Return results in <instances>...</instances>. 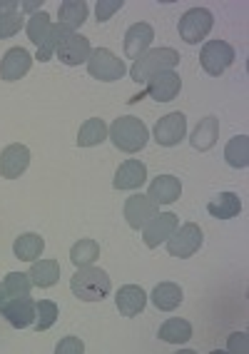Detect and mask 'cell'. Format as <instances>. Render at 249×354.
Segmentation results:
<instances>
[{"label":"cell","instance_id":"obj_1","mask_svg":"<svg viewBox=\"0 0 249 354\" xmlns=\"http://www.w3.org/2000/svg\"><path fill=\"white\" fill-rule=\"evenodd\" d=\"M70 290L83 302H103L110 292H112V282H110L105 270L88 265V267H77V272L70 279Z\"/></svg>","mask_w":249,"mask_h":354},{"label":"cell","instance_id":"obj_2","mask_svg":"<svg viewBox=\"0 0 249 354\" xmlns=\"http://www.w3.org/2000/svg\"><path fill=\"white\" fill-rule=\"evenodd\" d=\"M108 138L112 140V145L122 152H140L150 140V130L140 118H132V115H122L117 118L112 125L108 127Z\"/></svg>","mask_w":249,"mask_h":354},{"label":"cell","instance_id":"obj_3","mask_svg":"<svg viewBox=\"0 0 249 354\" xmlns=\"http://www.w3.org/2000/svg\"><path fill=\"white\" fill-rule=\"evenodd\" d=\"M179 63V53L172 50V48H155V50L142 53L137 60L130 68V77L135 82H147L157 73H165V70H175Z\"/></svg>","mask_w":249,"mask_h":354},{"label":"cell","instance_id":"obj_4","mask_svg":"<svg viewBox=\"0 0 249 354\" xmlns=\"http://www.w3.org/2000/svg\"><path fill=\"white\" fill-rule=\"evenodd\" d=\"M88 73L95 80L103 82H115L120 77H125L128 73V65L122 63V57H117L112 50L108 48H95L88 57Z\"/></svg>","mask_w":249,"mask_h":354},{"label":"cell","instance_id":"obj_5","mask_svg":"<svg viewBox=\"0 0 249 354\" xmlns=\"http://www.w3.org/2000/svg\"><path fill=\"white\" fill-rule=\"evenodd\" d=\"M235 48L224 40H207L202 45V53H199V63H202V70L207 75L219 77L224 70L235 63Z\"/></svg>","mask_w":249,"mask_h":354},{"label":"cell","instance_id":"obj_6","mask_svg":"<svg viewBox=\"0 0 249 354\" xmlns=\"http://www.w3.org/2000/svg\"><path fill=\"white\" fill-rule=\"evenodd\" d=\"M212 26H215V18H212L210 10H205V8H192V10H187L179 18V38L185 40L187 45H197L210 35Z\"/></svg>","mask_w":249,"mask_h":354},{"label":"cell","instance_id":"obj_7","mask_svg":"<svg viewBox=\"0 0 249 354\" xmlns=\"http://www.w3.org/2000/svg\"><path fill=\"white\" fill-rule=\"evenodd\" d=\"M202 230H199V225H195V222H187V225H182V227L175 230L170 237H167V252L172 254V257H179V259H187L192 257V254L197 252L199 247H202Z\"/></svg>","mask_w":249,"mask_h":354},{"label":"cell","instance_id":"obj_8","mask_svg":"<svg viewBox=\"0 0 249 354\" xmlns=\"http://www.w3.org/2000/svg\"><path fill=\"white\" fill-rule=\"evenodd\" d=\"M177 227H179V220L175 212H157V215L142 227V240H145V245L150 247V250H155V247H160L162 242H167V237Z\"/></svg>","mask_w":249,"mask_h":354},{"label":"cell","instance_id":"obj_9","mask_svg":"<svg viewBox=\"0 0 249 354\" xmlns=\"http://www.w3.org/2000/svg\"><path fill=\"white\" fill-rule=\"evenodd\" d=\"M187 135V118L182 113H170L155 125V140L162 147H175Z\"/></svg>","mask_w":249,"mask_h":354},{"label":"cell","instance_id":"obj_10","mask_svg":"<svg viewBox=\"0 0 249 354\" xmlns=\"http://www.w3.org/2000/svg\"><path fill=\"white\" fill-rule=\"evenodd\" d=\"M179 90H182V80L175 70H165V73H157L147 80V90L145 95H150L152 100L157 102H170L179 95Z\"/></svg>","mask_w":249,"mask_h":354},{"label":"cell","instance_id":"obj_11","mask_svg":"<svg viewBox=\"0 0 249 354\" xmlns=\"http://www.w3.org/2000/svg\"><path fill=\"white\" fill-rule=\"evenodd\" d=\"M90 53H92V48H90V40L85 38V35H80V32H70V35H68V38L58 45L55 55H58L60 63L75 68V65L88 63Z\"/></svg>","mask_w":249,"mask_h":354},{"label":"cell","instance_id":"obj_12","mask_svg":"<svg viewBox=\"0 0 249 354\" xmlns=\"http://www.w3.org/2000/svg\"><path fill=\"white\" fill-rule=\"evenodd\" d=\"M28 165H30V150L20 142H13L0 152V177L15 180L28 170Z\"/></svg>","mask_w":249,"mask_h":354},{"label":"cell","instance_id":"obj_13","mask_svg":"<svg viewBox=\"0 0 249 354\" xmlns=\"http://www.w3.org/2000/svg\"><path fill=\"white\" fill-rule=\"evenodd\" d=\"M157 212H160V205H155L147 195H132L125 203V220L132 230H142Z\"/></svg>","mask_w":249,"mask_h":354},{"label":"cell","instance_id":"obj_14","mask_svg":"<svg viewBox=\"0 0 249 354\" xmlns=\"http://www.w3.org/2000/svg\"><path fill=\"white\" fill-rule=\"evenodd\" d=\"M32 65V55L26 48H10L0 60V77L6 82H15L23 75H28V70Z\"/></svg>","mask_w":249,"mask_h":354},{"label":"cell","instance_id":"obj_15","mask_svg":"<svg viewBox=\"0 0 249 354\" xmlns=\"http://www.w3.org/2000/svg\"><path fill=\"white\" fill-rule=\"evenodd\" d=\"M0 315L6 317L8 324L15 329H26L35 322V302L30 297H15L8 299L6 307L0 310Z\"/></svg>","mask_w":249,"mask_h":354},{"label":"cell","instance_id":"obj_16","mask_svg":"<svg viewBox=\"0 0 249 354\" xmlns=\"http://www.w3.org/2000/svg\"><path fill=\"white\" fill-rule=\"evenodd\" d=\"M179 195H182V183L175 175H157L147 190V197L155 205H172L179 200Z\"/></svg>","mask_w":249,"mask_h":354},{"label":"cell","instance_id":"obj_17","mask_svg":"<svg viewBox=\"0 0 249 354\" xmlns=\"http://www.w3.org/2000/svg\"><path fill=\"white\" fill-rule=\"evenodd\" d=\"M147 180V165L140 160H125L115 172V190H137Z\"/></svg>","mask_w":249,"mask_h":354},{"label":"cell","instance_id":"obj_18","mask_svg":"<svg viewBox=\"0 0 249 354\" xmlns=\"http://www.w3.org/2000/svg\"><path fill=\"white\" fill-rule=\"evenodd\" d=\"M152 38H155V30L150 23H135V26H130L128 32H125V55L137 60L142 53L150 50Z\"/></svg>","mask_w":249,"mask_h":354},{"label":"cell","instance_id":"obj_19","mask_svg":"<svg viewBox=\"0 0 249 354\" xmlns=\"http://www.w3.org/2000/svg\"><path fill=\"white\" fill-rule=\"evenodd\" d=\"M115 302H117V310H120L122 317H137L142 310H145L147 295L142 287L125 285V287H120V292H117Z\"/></svg>","mask_w":249,"mask_h":354},{"label":"cell","instance_id":"obj_20","mask_svg":"<svg viewBox=\"0 0 249 354\" xmlns=\"http://www.w3.org/2000/svg\"><path fill=\"white\" fill-rule=\"evenodd\" d=\"M217 135H219V120L217 118H212V115H207V118H202L199 120V125L195 127V133H192L190 142L195 150L199 152H207L215 147V142H217Z\"/></svg>","mask_w":249,"mask_h":354},{"label":"cell","instance_id":"obj_21","mask_svg":"<svg viewBox=\"0 0 249 354\" xmlns=\"http://www.w3.org/2000/svg\"><path fill=\"white\" fill-rule=\"evenodd\" d=\"M28 277H30V282L35 287L48 290V287H52L60 279V262L58 259H40V262L35 259Z\"/></svg>","mask_w":249,"mask_h":354},{"label":"cell","instance_id":"obj_22","mask_svg":"<svg viewBox=\"0 0 249 354\" xmlns=\"http://www.w3.org/2000/svg\"><path fill=\"white\" fill-rule=\"evenodd\" d=\"M207 212L217 220H232L242 212V200L235 192H219L210 205H207Z\"/></svg>","mask_w":249,"mask_h":354},{"label":"cell","instance_id":"obj_23","mask_svg":"<svg viewBox=\"0 0 249 354\" xmlns=\"http://www.w3.org/2000/svg\"><path fill=\"white\" fill-rule=\"evenodd\" d=\"M182 287L175 285V282H160V285L152 290V304L160 312H172L182 304Z\"/></svg>","mask_w":249,"mask_h":354},{"label":"cell","instance_id":"obj_24","mask_svg":"<svg viewBox=\"0 0 249 354\" xmlns=\"http://www.w3.org/2000/svg\"><path fill=\"white\" fill-rule=\"evenodd\" d=\"M108 140V125H105L103 118H90L83 122L80 133H77V145L80 147H95L103 145Z\"/></svg>","mask_w":249,"mask_h":354},{"label":"cell","instance_id":"obj_25","mask_svg":"<svg viewBox=\"0 0 249 354\" xmlns=\"http://www.w3.org/2000/svg\"><path fill=\"white\" fill-rule=\"evenodd\" d=\"M88 10L90 8L85 0H65L60 3V26L75 32V28H80L88 20Z\"/></svg>","mask_w":249,"mask_h":354},{"label":"cell","instance_id":"obj_26","mask_svg":"<svg viewBox=\"0 0 249 354\" xmlns=\"http://www.w3.org/2000/svg\"><path fill=\"white\" fill-rule=\"evenodd\" d=\"M43 250H45V240L35 232L20 234L18 240H15V245H13L15 257L23 259V262H35V259L43 254Z\"/></svg>","mask_w":249,"mask_h":354},{"label":"cell","instance_id":"obj_27","mask_svg":"<svg viewBox=\"0 0 249 354\" xmlns=\"http://www.w3.org/2000/svg\"><path fill=\"white\" fill-rule=\"evenodd\" d=\"M224 160L230 167L235 170H244L249 165V138L247 135H239V138H232L224 147Z\"/></svg>","mask_w":249,"mask_h":354},{"label":"cell","instance_id":"obj_28","mask_svg":"<svg viewBox=\"0 0 249 354\" xmlns=\"http://www.w3.org/2000/svg\"><path fill=\"white\" fill-rule=\"evenodd\" d=\"M192 337V324L187 319H179V317H172L167 319L160 327V339L167 342V344H185Z\"/></svg>","mask_w":249,"mask_h":354},{"label":"cell","instance_id":"obj_29","mask_svg":"<svg viewBox=\"0 0 249 354\" xmlns=\"http://www.w3.org/2000/svg\"><path fill=\"white\" fill-rule=\"evenodd\" d=\"M72 30H68L65 26H60V23H55V26L50 28V32L45 35V40H43V45L38 48V60L40 63H48V60H52V55H55V50H58V45L63 43L68 35H70Z\"/></svg>","mask_w":249,"mask_h":354},{"label":"cell","instance_id":"obj_30","mask_svg":"<svg viewBox=\"0 0 249 354\" xmlns=\"http://www.w3.org/2000/svg\"><path fill=\"white\" fill-rule=\"evenodd\" d=\"M97 257H100V245H97L95 240H80V242H75L70 250V259L75 267L92 265Z\"/></svg>","mask_w":249,"mask_h":354},{"label":"cell","instance_id":"obj_31","mask_svg":"<svg viewBox=\"0 0 249 354\" xmlns=\"http://www.w3.org/2000/svg\"><path fill=\"white\" fill-rule=\"evenodd\" d=\"M58 317H60V310L52 299H40V302H35V322L32 324H35L38 332L50 329L52 324L58 322Z\"/></svg>","mask_w":249,"mask_h":354},{"label":"cell","instance_id":"obj_32","mask_svg":"<svg viewBox=\"0 0 249 354\" xmlns=\"http://www.w3.org/2000/svg\"><path fill=\"white\" fill-rule=\"evenodd\" d=\"M50 28H52L50 15L45 13V10H38V13H32L30 20H28V26H26L30 43H35L40 48V45H43V40H45V35L50 32Z\"/></svg>","mask_w":249,"mask_h":354},{"label":"cell","instance_id":"obj_33","mask_svg":"<svg viewBox=\"0 0 249 354\" xmlns=\"http://www.w3.org/2000/svg\"><path fill=\"white\" fill-rule=\"evenodd\" d=\"M3 287H6L8 297L15 299V297H28L32 290V282L26 272H10L6 279H3Z\"/></svg>","mask_w":249,"mask_h":354},{"label":"cell","instance_id":"obj_34","mask_svg":"<svg viewBox=\"0 0 249 354\" xmlns=\"http://www.w3.org/2000/svg\"><path fill=\"white\" fill-rule=\"evenodd\" d=\"M20 28H23V15H20L18 10L10 15H3V18H0V40L13 38L15 32H20Z\"/></svg>","mask_w":249,"mask_h":354},{"label":"cell","instance_id":"obj_35","mask_svg":"<svg viewBox=\"0 0 249 354\" xmlns=\"http://www.w3.org/2000/svg\"><path fill=\"white\" fill-rule=\"evenodd\" d=\"M122 6H125L122 0H97V8H95L97 23H108V20L112 18Z\"/></svg>","mask_w":249,"mask_h":354},{"label":"cell","instance_id":"obj_36","mask_svg":"<svg viewBox=\"0 0 249 354\" xmlns=\"http://www.w3.org/2000/svg\"><path fill=\"white\" fill-rule=\"evenodd\" d=\"M58 354H83L85 352V344L80 337H65L63 342H58V347H55Z\"/></svg>","mask_w":249,"mask_h":354},{"label":"cell","instance_id":"obj_37","mask_svg":"<svg viewBox=\"0 0 249 354\" xmlns=\"http://www.w3.org/2000/svg\"><path fill=\"white\" fill-rule=\"evenodd\" d=\"M15 10H18V3H15V0H0V18L15 13Z\"/></svg>","mask_w":249,"mask_h":354},{"label":"cell","instance_id":"obj_38","mask_svg":"<svg viewBox=\"0 0 249 354\" xmlns=\"http://www.w3.org/2000/svg\"><path fill=\"white\" fill-rule=\"evenodd\" d=\"M8 292H6V287H3V282H0V310H3V307H6V302H8Z\"/></svg>","mask_w":249,"mask_h":354},{"label":"cell","instance_id":"obj_39","mask_svg":"<svg viewBox=\"0 0 249 354\" xmlns=\"http://www.w3.org/2000/svg\"><path fill=\"white\" fill-rule=\"evenodd\" d=\"M40 3H43V0H40ZM40 3H23V6H20V8H23V10H38Z\"/></svg>","mask_w":249,"mask_h":354}]
</instances>
